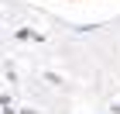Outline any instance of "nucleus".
<instances>
[]
</instances>
